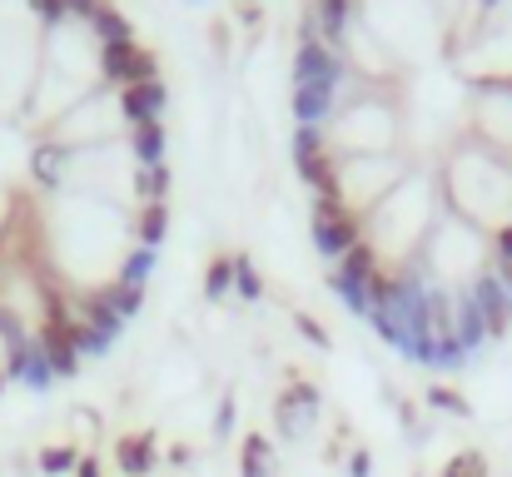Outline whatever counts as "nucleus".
<instances>
[{"label": "nucleus", "mask_w": 512, "mask_h": 477, "mask_svg": "<svg viewBox=\"0 0 512 477\" xmlns=\"http://www.w3.org/2000/svg\"><path fill=\"white\" fill-rule=\"evenodd\" d=\"M229 284H234V259H214V264H209V279H204V289L219 299V294H229Z\"/></svg>", "instance_id": "nucleus-19"}, {"label": "nucleus", "mask_w": 512, "mask_h": 477, "mask_svg": "<svg viewBox=\"0 0 512 477\" xmlns=\"http://www.w3.org/2000/svg\"><path fill=\"white\" fill-rule=\"evenodd\" d=\"M70 468H80V458H75V448H45L40 453V473H70Z\"/></svg>", "instance_id": "nucleus-18"}, {"label": "nucleus", "mask_w": 512, "mask_h": 477, "mask_svg": "<svg viewBox=\"0 0 512 477\" xmlns=\"http://www.w3.org/2000/svg\"><path fill=\"white\" fill-rule=\"evenodd\" d=\"M329 100H334V85L324 80V85H299L294 90V115H299V125H319L324 120V110H329Z\"/></svg>", "instance_id": "nucleus-9"}, {"label": "nucleus", "mask_w": 512, "mask_h": 477, "mask_svg": "<svg viewBox=\"0 0 512 477\" xmlns=\"http://www.w3.org/2000/svg\"><path fill=\"white\" fill-rule=\"evenodd\" d=\"M294 75H299V85H324V80H329V85H339V60H334L324 45H314V40H309V45L299 50Z\"/></svg>", "instance_id": "nucleus-7"}, {"label": "nucleus", "mask_w": 512, "mask_h": 477, "mask_svg": "<svg viewBox=\"0 0 512 477\" xmlns=\"http://www.w3.org/2000/svg\"><path fill=\"white\" fill-rule=\"evenodd\" d=\"M90 20H95V30H100L105 40H130V25H125V15H120V10L100 5V10L90 15Z\"/></svg>", "instance_id": "nucleus-15"}, {"label": "nucleus", "mask_w": 512, "mask_h": 477, "mask_svg": "<svg viewBox=\"0 0 512 477\" xmlns=\"http://www.w3.org/2000/svg\"><path fill=\"white\" fill-rule=\"evenodd\" d=\"M100 70L120 85H145V80H160V65L145 45L135 40H105L100 45Z\"/></svg>", "instance_id": "nucleus-1"}, {"label": "nucleus", "mask_w": 512, "mask_h": 477, "mask_svg": "<svg viewBox=\"0 0 512 477\" xmlns=\"http://www.w3.org/2000/svg\"><path fill=\"white\" fill-rule=\"evenodd\" d=\"M299 333H304V338H314L319 348H329V333H324V328H319L314 318H299Z\"/></svg>", "instance_id": "nucleus-26"}, {"label": "nucleus", "mask_w": 512, "mask_h": 477, "mask_svg": "<svg viewBox=\"0 0 512 477\" xmlns=\"http://www.w3.org/2000/svg\"><path fill=\"white\" fill-rule=\"evenodd\" d=\"M234 284H239L244 299H259V294H264V284H259V274H254V264H249L244 254L234 259Z\"/></svg>", "instance_id": "nucleus-20"}, {"label": "nucleus", "mask_w": 512, "mask_h": 477, "mask_svg": "<svg viewBox=\"0 0 512 477\" xmlns=\"http://www.w3.org/2000/svg\"><path fill=\"white\" fill-rule=\"evenodd\" d=\"M239 468H244V477H269V468H274L269 463V438H259V433L244 438V463Z\"/></svg>", "instance_id": "nucleus-13"}, {"label": "nucleus", "mask_w": 512, "mask_h": 477, "mask_svg": "<svg viewBox=\"0 0 512 477\" xmlns=\"http://www.w3.org/2000/svg\"><path fill=\"white\" fill-rule=\"evenodd\" d=\"M115 463H120V473L145 477L150 468H155V438H150V433H130V438H120V443H115Z\"/></svg>", "instance_id": "nucleus-8"}, {"label": "nucleus", "mask_w": 512, "mask_h": 477, "mask_svg": "<svg viewBox=\"0 0 512 477\" xmlns=\"http://www.w3.org/2000/svg\"><path fill=\"white\" fill-rule=\"evenodd\" d=\"M348 473H353V477H368V473H373V458H368V453L358 448V453L348 458Z\"/></svg>", "instance_id": "nucleus-27"}, {"label": "nucleus", "mask_w": 512, "mask_h": 477, "mask_svg": "<svg viewBox=\"0 0 512 477\" xmlns=\"http://www.w3.org/2000/svg\"><path fill=\"white\" fill-rule=\"evenodd\" d=\"M488 333V323H483V314H478V304L463 294V304H458V343L468 348V343H478Z\"/></svg>", "instance_id": "nucleus-12"}, {"label": "nucleus", "mask_w": 512, "mask_h": 477, "mask_svg": "<svg viewBox=\"0 0 512 477\" xmlns=\"http://www.w3.org/2000/svg\"><path fill=\"white\" fill-rule=\"evenodd\" d=\"M229 423H234V403H224V408H219V433H229Z\"/></svg>", "instance_id": "nucleus-30"}, {"label": "nucleus", "mask_w": 512, "mask_h": 477, "mask_svg": "<svg viewBox=\"0 0 512 477\" xmlns=\"http://www.w3.org/2000/svg\"><path fill=\"white\" fill-rule=\"evenodd\" d=\"M468 299L478 304V314H483V323H488V333H503V328H508L512 299H508V289H503V279H478Z\"/></svg>", "instance_id": "nucleus-4"}, {"label": "nucleus", "mask_w": 512, "mask_h": 477, "mask_svg": "<svg viewBox=\"0 0 512 477\" xmlns=\"http://www.w3.org/2000/svg\"><path fill=\"white\" fill-rule=\"evenodd\" d=\"M314 239H319V249L324 254H348L353 244H363L358 239V219L343 209L339 199H314Z\"/></svg>", "instance_id": "nucleus-2"}, {"label": "nucleus", "mask_w": 512, "mask_h": 477, "mask_svg": "<svg viewBox=\"0 0 512 477\" xmlns=\"http://www.w3.org/2000/svg\"><path fill=\"white\" fill-rule=\"evenodd\" d=\"M443 477H488V458H483V453H458V458L443 468Z\"/></svg>", "instance_id": "nucleus-16"}, {"label": "nucleus", "mask_w": 512, "mask_h": 477, "mask_svg": "<svg viewBox=\"0 0 512 477\" xmlns=\"http://www.w3.org/2000/svg\"><path fill=\"white\" fill-rule=\"evenodd\" d=\"M314 413H319V393L299 383V388H294V393L279 403V428H284L289 438H299V433L314 423Z\"/></svg>", "instance_id": "nucleus-6"}, {"label": "nucleus", "mask_w": 512, "mask_h": 477, "mask_svg": "<svg viewBox=\"0 0 512 477\" xmlns=\"http://www.w3.org/2000/svg\"><path fill=\"white\" fill-rule=\"evenodd\" d=\"M40 358L50 363V373H75V368H80V348H75L70 318L50 314V323L40 328Z\"/></svg>", "instance_id": "nucleus-3"}, {"label": "nucleus", "mask_w": 512, "mask_h": 477, "mask_svg": "<svg viewBox=\"0 0 512 477\" xmlns=\"http://www.w3.org/2000/svg\"><path fill=\"white\" fill-rule=\"evenodd\" d=\"M150 264H155V249H140L130 264H125V279L120 284H130V289H140L145 284V274H150Z\"/></svg>", "instance_id": "nucleus-21"}, {"label": "nucleus", "mask_w": 512, "mask_h": 477, "mask_svg": "<svg viewBox=\"0 0 512 477\" xmlns=\"http://www.w3.org/2000/svg\"><path fill=\"white\" fill-rule=\"evenodd\" d=\"M135 155H140V164H160V155H165V125L160 120L135 125Z\"/></svg>", "instance_id": "nucleus-10"}, {"label": "nucleus", "mask_w": 512, "mask_h": 477, "mask_svg": "<svg viewBox=\"0 0 512 477\" xmlns=\"http://www.w3.org/2000/svg\"><path fill=\"white\" fill-rule=\"evenodd\" d=\"M120 110H125V120H135V125H145V120H160V110H165V85H160V80L125 85V95H120Z\"/></svg>", "instance_id": "nucleus-5"}, {"label": "nucleus", "mask_w": 512, "mask_h": 477, "mask_svg": "<svg viewBox=\"0 0 512 477\" xmlns=\"http://www.w3.org/2000/svg\"><path fill=\"white\" fill-rule=\"evenodd\" d=\"M483 5H498V0H483Z\"/></svg>", "instance_id": "nucleus-31"}, {"label": "nucleus", "mask_w": 512, "mask_h": 477, "mask_svg": "<svg viewBox=\"0 0 512 477\" xmlns=\"http://www.w3.org/2000/svg\"><path fill=\"white\" fill-rule=\"evenodd\" d=\"M165 224H170V204H145V214H140V244L155 249L165 239Z\"/></svg>", "instance_id": "nucleus-11"}, {"label": "nucleus", "mask_w": 512, "mask_h": 477, "mask_svg": "<svg viewBox=\"0 0 512 477\" xmlns=\"http://www.w3.org/2000/svg\"><path fill=\"white\" fill-rule=\"evenodd\" d=\"M140 184H145V194H150V204H165V189H170V169H165V164H145V174H140Z\"/></svg>", "instance_id": "nucleus-17"}, {"label": "nucleus", "mask_w": 512, "mask_h": 477, "mask_svg": "<svg viewBox=\"0 0 512 477\" xmlns=\"http://www.w3.org/2000/svg\"><path fill=\"white\" fill-rule=\"evenodd\" d=\"M428 403H433V408H443V413H453V418H468V403H463L453 388H433V393H428Z\"/></svg>", "instance_id": "nucleus-22"}, {"label": "nucleus", "mask_w": 512, "mask_h": 477, "mask_svg": "<svg viewBox=\"0 0 512 477\" xmlns=\"http://www.w3.org/2000/svg\"><path fill=\"white\" fill-rule=\"evenodd\" d=\"M75 477H100V463H95V458H80V468H75Z\"/></svg>", "instance_id": "nucleus-29"}, {"label": "nucleus", "mask_w": 512, "mask_h": 477, "mask_svg": "<svg viewBox=\"0 0 512 477\" xmlns=\"http://www.w3.org/2000/svg\"><path fill=\"white\" fill-rule=\"evenodd\" d=\"M110 304H115V314H120V318H130L135 309H140V289H130V284H115V289H110Z\"/></svg>", "instance_id": "nucleus-23"}, {"label": "nucleus", "mask_w": 512, "mask_h": 477, "mask_svg": "<svg viewBox=\"0 0 512 477\" xmlns=\"http://www.w3.org/2000/svg\"><path fill=\"white\" fill-rule=\"evenodd\" d=\"M35 174H40L45 184H55V179H60V150H40V155H35Z\"/></svg>", "instance_id": "nucleus-24"}, {"label": "nucleus", "mask_w": 512, "mask_h": 477, "mask_svg": "<svg viewBox=\"0 0 512 477\" xmlns=\"http://www.w3.org/2000/svg\"><path fill=\"white\" fill-rule=\"evenodd\" d=\"M343 10H348V0H324V25H329V35L343 30Z\"/></svg>", "instance_id": "nucleus-25"}, {"label": "nucleus", "mask_w": 512, "mask_h": 477, "mask_svg": "<svg viewBox=\"0 0 512 477\" xmlns=\"http://www.w3.org/2000/svg\"><path fill=\"white\" fill-rule=\"evenodd\" d=\"M498 254H503V264L512 269V229H503V234H498Z\"/></svg>", "instance_id": "nucleus-28"}, {"label": "nucleus", "mask_w": 512, "mask_h": 477, "mask_svg": "<svg viewBox=\"0 0 512 477\" xmlns=\"http://www.w3.org/2000/svg\"><path fill=\"white\" fill-rule=\"evenodd\" d=\"M105 0H35V10L45 20H60V15H95Z\"/></svg>", "instance_id": "nucleus-14"}]
</instances>
